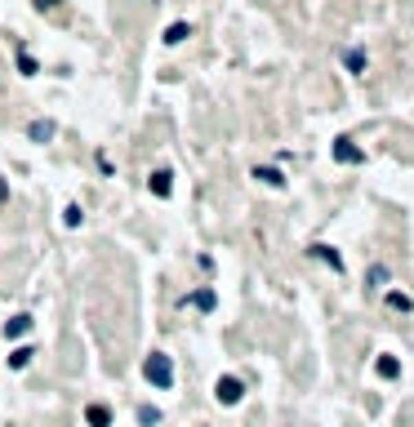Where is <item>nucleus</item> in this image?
<instances>
[{"instance_id":"nucleus-1","label":"nucleus","mask_w":414,"mask_h":427,"mask_svg":"<svg viewBox=\"0 0 414 427\" xmlns=\"http://www.w3.org/2000/svg\"><path fill=\"white\" fill-rule=\"evenodd\" d=\"M143 378L152 387H161V392H165V387H174V360H169L165 352H152V356L143 360Z\"/></svg>"},{"instance_id":"nucleus-2","label":"nucleus","mask_w":414,"mask_h":427,"mask_svg":"<svg viewBox=\"0 0 414 427\" xmlns=\"http://www.w3.org/2000/svg\"><path fill=\"white\" fill-rule=\"evenodd\" d=\"M241 396H246V383H241V378H219V383H214V401L219 405H237Z\"/></svg>"},{"instance_id":"nucleus-3","label":"nucleus","mask_w":414,"mask_h":427,"mask_svg":"<svg viewBox=\"0 0 414 427\" xmlns=\"http://www.w3.org/2000/svg\"><path fill=\"white\" fill-rule=\"evenodd\" d=\"M334 160H338V165H361V160H365V151L356 147L352 138H334Z\"/></svg>"},{"instance_id":"nucleus-4","label":"nucleus","mask_w":414,"mask_h":427,"mask_svg":"<svg viewBox=\"0 0 414 427\" xmlns=\"http://www.w3.org/2000/svg\"><path fill=\"white\" fill-rule=\"evenodd\" d=\"M147 187H152V196H161V201H165V196L174 192V174H169V169H156V174L147 178Z\"/></svg>"},{"instance_id":"nucleus-5","label":"nucleus","mask_w":414,"mask_h":427,"mask_svg":"<svg viewBox=\"0 0 414 427\" xmlns=\"http://www.w3.org/2000/svg\"><path fill=\"white\" fill-rule=\"evenodd\" d=\"M27 329H32V316H27V311H23V316H14V320H5V338H23Z\"/></svg>"},{"instance_id":"nucleus-6","label":"nucleus","mask_w":414,"mask_h":427,"mask_svg":"<svg viewBox=\"0 0 414 427\" xmlns=\"http://www.w3.org/2000/svg\"><path fill=\"white\" fill-rule=\"evenodd\" d=\"M85 419H89V427H111V410H107V405H89Z\"/></svg>"},{"instance_id":"nucleus-7","label":"nucleus","mask_w":414,"mask_h":427,"mask_svg":"<svg viewBox=\"0 0 414 427\" xmlns=\"http://www.w3.org/2000/svg\"><path fill=\"white\" fill-rule=\"evenodd\" d=\"M27 134H32L36 142H50L54 138V120H32V125H27Z\"/></svg>"},{"instance_id":"nucleus-8","label":"nucleus","mask_w":414,"mask_h":427,"mask_svg":"<svg viewBox=\"0 0 414 427\" xmlns=\"http://www.w3.org/2000/svg\"><path fill=\"white\" fill-rule=\"evenodd\" d=\"M374 369H379V378H397L401 374V360L397 356H379V360H374Z\"/></svg>"},{"instance_id":"nucleus-9","label":"nucleus","mask_w":414,"mask_h":427,"mask_svg":"<svg viewBox=\"0 0 414 427\" xmlns=\"http://www.w3.org/2000/svg\"><path fill=\"white\" fill-rule=\"evenodd\" d=\"M312 254H316V259H325L334 272H343V259H338V250H330V245H312Z\"/></svg>"},{"instance_id":"nucleus-10","label":"nucleus","mask_w":414,"mask_h":427,"mask_svg":"<svg viewBox=\"0 0 414 427\" xmlns=\"http://www.w3.org/2000/svg\"><path fill=\"white\" fill-rule=\"evenodd\" d=\"M32 347H14V352H9V369H27V365H32Z\"/></svg>"},{"instance_id":"nucleus-11","label":"nucleus","mask_w":414,"mask_h":427,"mask_svg":"<svg viewBox=\"0 0 414 427\" xmlns=\"http://www.w3.org/2000/svg\"><path fill=\"white\" fill-rule=\"evenodd\" d=\"M187 303H192L196 311H214V289H196V294H192Z\"/></svg>"},{"instance_id":"nucleus-12","label":"nucleus","mask_w":414,"mask_h":427,"mask_svg":"<svg viewBox=\"0 0 414 427\" xmlns=\"http://www.w3.org/2000/svg\"><path fill=\"white\" fill-rule=\"evenodd\" d=\"M343 63H347V72H352V76H361L365 72V50H347Z\"/></svg>"},{"instance_id":"nucleus-13","label":"nucleus","mask_w":414,"mask_h":427,"mask_svg":"<svg viewBox=\"0 0 414 427\" xmlns=\"http://www.w3.org/2000/svg\"><path fill=\"white\" fill-rule=\"evenodd\" d=\"M187 36H192V27H187V23H174V27L165 32V45H183Z\"/></svg>"},{"instance_id":"nucleus-14","label":"nucleus","mask_w":414,"mask_h":427,"mask_svg":"<svg viewBox=\"0 0 414 427\" xmlns=\"http://www.w3.org/2000/svg\"><path fill=\"white\" fill-rule=\"evenodd\" d=\"M254 178L268 187H285V178H281V169H254Z\"/></svg>"},{"instance_id":"nucleus-15","label":"nucleus","mask_w":414,"mask_h":427,"mask_svg":"<svg viewBox=\"0 0 414 427\" xmlns=\"http://www.w3.org/2000/svg\"><path fill=\"white\" fill-rule=\"evenodd\" d=\"M388 307H397V311H410V307H414V298H410V294H401V289H392V294H388Z\"/></svg>"},{"instance_id":"nucleus-16","label":"nucleus","mask_w":414,"mask_h":427,"mask_svg":"<svg viewBox=\"0 0 414 427\" xmlns=\"http://www.w3.org/2000/svg\"><path fill=\"white\" fill-rule=\"evenodd\" d=\"M138 423H143V427L161 423V410H152V405H138Z\"/></svg>"},{"instance_id":"nucleus-17","label":"nucleus","mask_w":414,"mask_h":427,"mask_svg":"<svg viewBox=\"0 0 414 427\" xmlns=\"http://www.w3.org/2000/svg\"><path fill=\"white\" fill-rule=\"evenodd\" d=\"M80 218H85L80 205H67V210H63V223H67V227H80Z\"/></svg>"},{"instance_id":"nucleus-18","label":"nucleus","mask_w":414,"mask_h":427,"mask_svg":"<svg viewBox=\"0 0 414 427\" xmlns=\"http://www.w3.org/2000/svg\"><path fill=\"white\" fill-rule=\"evenodd\" d=\"M18 72H23V76H36V58H32V54H18Z\"/></svg>"},{"instance_id":"nucleus-19","label":"nucleus","mask_w":414,"mask_h":427,"mask_svg":"<svg viewBox=\"0 0 414 427\" xmlns=\"http://www.w3.org/2000/svg\"><path fill=\"white\" fill-rule=\"evenodd\" d=\"M36 9H41V14L45 9H58V0H36Z\"/></svg>"}]
</instances>
